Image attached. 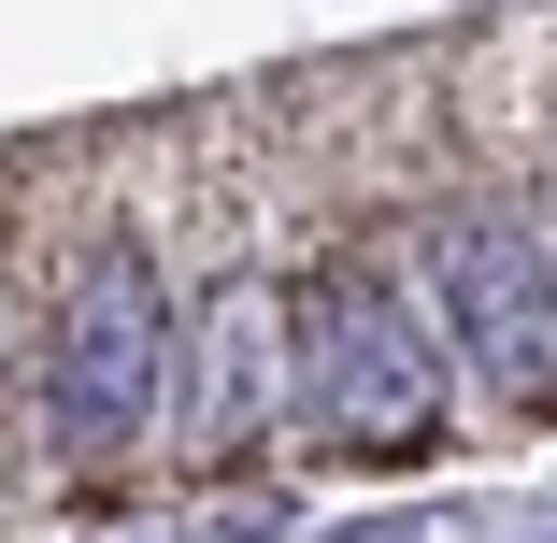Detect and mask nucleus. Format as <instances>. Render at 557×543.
<instances>
[{"mask_svg":"<svg viewBox=\"0 0 557 543\" xmlns=\"http://www.w3.org/2000/svg\"><path fill=\"white\" fill-rule=\"evenodd\" d=\"M144 358H158V286H144L129 244H100V258L58 286V386H44L72 458H100V444L144 415Z\"/></svg>","mask_w":557,"mask_h":543,"instance_id":"1","label":"nucleus"}]
</instances>
